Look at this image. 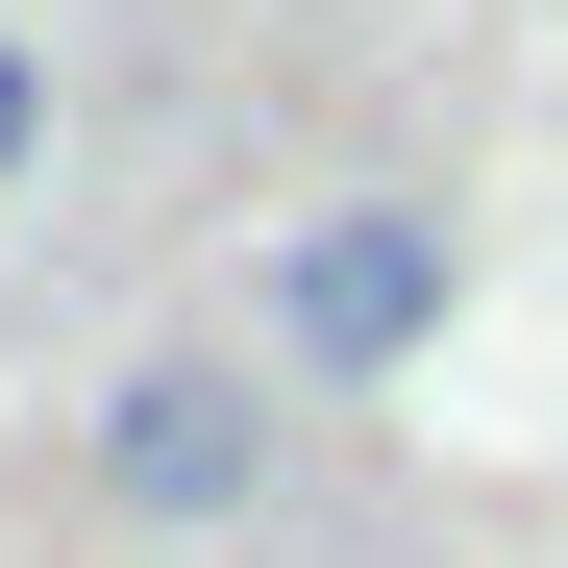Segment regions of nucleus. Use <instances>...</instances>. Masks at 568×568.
I'll use <instances>...</instances> for the list:
<instances>
[{
    "mask_svg": "<svg viewBox=\"0 0 568 568\" xmlns=\"http://www.w3.org/2000/svg\"><path fill=\"white\" fill-rule=\"evenodd\" d=\"M469 297V247L420 199H322V223H272V371H322V396H396V371L445 346Z\"/></svg>",
    "mask_w": 568,
    "mask_h": 568,
    "instance_id": "obj_1",
    "label": "nucleus"
},
{
    "mask_svg": "<svg viewBox=\"0 0 568 568\" xmlns=\"http://www.w3.org/2000/svg\"><path fill=\"white\" fill-rule=\"evenodd\" d=\"M272 445H297V420H272L247 346H149L124 396H100V495H124V519H247Z\"/></svg>",
    "mask_w": 568,
    "mask_h": 568,
    "instance_id": "obj_2",
    "label": "nucleus"
},
{
    "mask_svg": "<svg viewBox=\"0 0 568 568\" xmlns=\"http://www.w3.org/2000/svg\"><path fill=\"white\" fill-rule=\"evenodd\" d=\"M26 149H50V74H26V26H0V199H26Z\"/></svg>",
    "mask_w": 568,
    "mask_h": 568,
    "instance_id": "obj_3",
    "label": "nucleus"
}]
</instances>
